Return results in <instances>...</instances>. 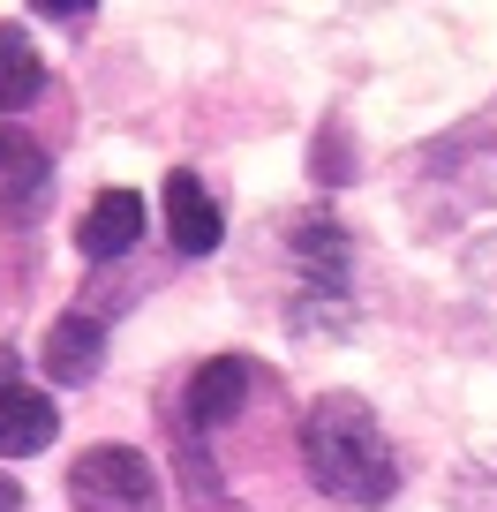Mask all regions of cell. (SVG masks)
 Segmentation results:
<instances>
[{"label": "cell", "mask_w": 497, "mask_h": 512, "mask_svg": "<svg viewBox=\"0 0 497 512\" xmlns=\"http://www.w3.org/2000/svg\"><path fill=\"white\" fill-rule=\"evenodd\" d=\"M302 460H309V482H317L332 505H385L400 490V460H392L385 430L354 392H324L317 407L302 415Z\"/></svg>", "instance_id": "1"}, {"label": "cell", "mask_w": 497, "mask_h": 512, "mask_svg": "<svg viewBox=\"0 0 497 512\" xmlns=\"http://www.w3.org/2000/svg\"><path fill=\"white\" fill-rule=\"evenodd\" d=\"M68 497H76V512H159L166 482L136 445H91L68 467Z\"/></svg>", "instance_id": "2"}, {"label": "cell", "mask_w": 497, "mask_h": 512, "mask_svg": "<svg viewBox=\"0 0 497 512\" xmlns=\"http://www.w3.org/2000/svg\"><path fill=\"white\" fill-rule=\"evenodd\" d=\"M422 166H430L437 181H452L460 196H475V204H497V106H482L475 121L437 136V144L422 151Z\"/></svg>", "instance_id": "3"}, {"label": "cell", "mask_w": 497, "mask_h": 512, "mask_svg": "<svg viewBox=\"0 0 497 512\" xmlns=\"http://www.w3.org/2000/svg\"><path fill=\"white\" fill-rule=\"evenodd\" d=\"M241 400H249V362L241 354H211V362H196V377L181 384V415H189V430H226V422L241 415Z\"/></svg>", "instance_id": "4"}, {"label": "cell", "mask_w": 497, "mask_h": 512, "mask_svg": "<svg viewBox=\"0 0 497 512\" xmlns=\"http://www.w3.org/2000/svg\"><path fill=\"white\" fill-rule=\"evenodd\" d=\"M159 422H166V445H174V482H181V497H189V512H241L234 497L219 490V460L204 452V430H189V415H181L174 400L159 407Z\"/></svg>", "instance_id": "5"}, {"label": "cell", "mask_w": 497, "mask_h": 512, "mask_svg": "<svg viewBox=\"0 0 497 512\" xmlns=\"http://www.w3.org/2000/svg\"><path fill=\"white\" fill-rule=\"evenodd\" d=\"M294 264L309 272V294H347L354 279V256H347V226L332 219V211H302L294 219Z\"/></svg>", "instance_id": "6"}, {"label": "cell", "mask_w": 497, "mask_h": 512, "mask_svg": "<svg viewBox=\"0 0 497 512\" xmlns=\"http://www.w3.org/2000/svg\"><path fill=\"white\" fill-rule=\"evenodd\" d=\"M219 234H226V219H219V204H211V189L189 166H174V174H166V241H174L181 256H211Z\"/></svg>", "instance_id": "7"}, {"label": "cell", "mask_w": 497, "mask_h": 512, "mask_svg": "<svg viewBox=\"0 0 497 512\" xmlns=\"http://www.w3.org/2000/svg\"><path fill=\"white\" fill-rule=\"evenodd\" d=\"M38 362H46L53 384H91L98 362H106V332H98V317H83V309L53 317L46 339H38Z\"/></svg>", "instance_id": "8"}, {"label": "cell", "mask_w": 497, "mask_h": 512, "mask_svg": "<svg viewBox=\"0 0 497 512\" xmlns=\"http://www.w3.org/2000/svg\"><path fill=\"white\" fill-rule=\"evenodd\" d=\"M53 430H61V407L46 400V392H31V384H0V460H31V452L53 445Z\"/></svg>", "instance_id": "9"}, {"label": "cell", "mask_w": 497, "mask_h": 512, "mask_svg": "<svg viewBox=\"0 0 497 512\" xmlns=\"http://www.w3.org/2000/svg\"><path fill=\"white\" fill-rule=\"evenodd\" d=\"M136 234H144V196L136 189H98L91 211H83V226H76V249L91 256V264H106V256L136 249Z\"/></svg>", "instance_id": "10"}, {"label": "cell", "mask_w": 497, "mask_h": 512, "mask_svg": "<svg viewBox=\"0 0 497 512\" xmlns=\"http://www.w3.org/2000/svg\"><path fill=\"white\" fill-rule=\"evenodd\" d=\"M38 91H46V61H38V46L16 31V23H0V113H23Z\"/></svg>", "instance_id": "11"}, {"label": "cell", "mask_w": 497, "mask_h": 512, "mask_svg": "<svg viewBox=\"0 0 497 512\" xmlns=\"http://www.w3.org/2000/svg\"><path fill=\"white\" fill-rule=\"evenodd\" d=\"M0 181H16V196H31L38 181H46V151H38L16 121H0Z\"/></svg>", "instance_id": "12"}, {"label": "cell", "mask_w": 497, "mask_h": 512, "mask_svg": "<svg viewBox=\"0 0 497 512\" xmlns=\"http://www.w3.org/2000/svg\"><path fill=\"white\" fill-rule=\"evenodd\" d=\"M347 174H354V159L339 151V128H324L317 136V181H347Z\"/></svg>", "instance_id": "13"}, {"label": "cell", "mask_w": 497, "mask_h": 512, "mask_svg": "<svg viewBox=\"0 0 497 512\" xmlns=\"http://www.w3.org/2000/svg\"><path fill=\"white\" fill-rule=\"evenodd\" d=\"M0 512H23V490H16V475H0Z\"/></svg>", "instance_id": "14"}, {"label": "cell", "mask_w": 497, "mask_h": 512, "mask_svg": "<svg viewBox=\"0 0 497 512\" xmlns=\"http://www.w3.org/2000/svg\"><path fill=\"white\" fill-rule=\"evenodd\" d=\"M490 512H497V482H490Z\"/></svg>", "instance_id": "15"}, {"label": "cell", "mask_w": 497, "mask_h": 512, "mask_svg": "<svg viewBox=\"0 0 497 512\" xmlns=\"http://www.w3.org/2000/svg\"><path fill=\"white\" fill-rule=\"evenodd\" d=\"M0 369H8V362H0ZM0 384H8V377H0Z\"/></svg>", "instance_id": "16"}]
</instances>
